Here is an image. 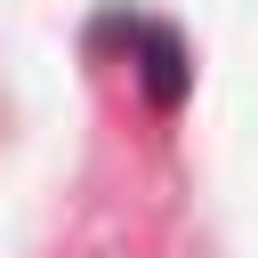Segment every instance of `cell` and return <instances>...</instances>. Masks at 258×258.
<instances>
[{"instance_id":"6da1fadb","label":"cell","mask_w":258,"mask_h":258,"mask_svg":"<svg viewBox=\"0 0 258 258\" xmlns=\"http://www.w3.org/2000/svg\"><path fill=\"white\" fill-rule=\"evenodd\" d=\"M121 40H137V81H145V97L169 113L177 97H185V81H194V64H185V40L169 32V24H153V16H105Z\"/></svg>"}]
</instances>
